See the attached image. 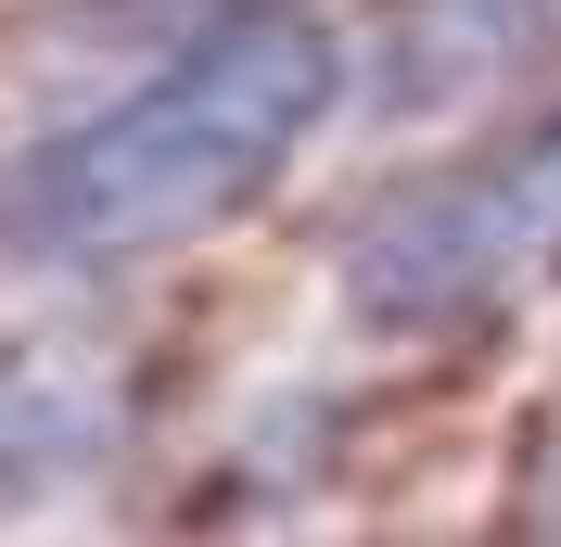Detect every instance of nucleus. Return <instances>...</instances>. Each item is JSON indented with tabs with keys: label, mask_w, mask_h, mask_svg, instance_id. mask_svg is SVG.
Returning <instances> with one entry per match:
<instances>
[{
	"label": "nucleus",
	"mask_w": 561,
	"mask_h": 547,
	"mask_svg": "<svg viewBox=\"0 0 561 547\" xmlns=\"http://www.w3.org/2000/svg\"><path fill=\"white\" fill-rule=\"evenodd\" d=\"M345 103V38L294 0H230L103 115L0 153V268L103 280L255 217Z\"/></svg>",
	"instance_id": "obj_1"
},
{
	"label": "nucleus",
	"mask_w": 561,
	"mask_h": 547,
	"mask_svg": "<svg viewBox=\"0 0 561 547\" xmlns=\"http://www.w3.org/2000/svg\"><path fill=\"white\" fill-rule=\"evenodd\" d=\"M536 280H561V115L497 166L383 205L345 242V306L370 331H459V318L524 306Z\"/></svg>",
	"instance_id": "obj_2"
},
{
	"label": "nucleus",
	"mask_w": 561,
	"mask_h": 547,
	"mask_svg": "<svg viewBox=\"0 0 561 547\" xmlns=\"http://www.w3.org/2000/svg\"><path fill=\"white\" fill-rule=\"evenodd\" d=\"M549 51H561V0H409L370 77L396 115H447L497 77H536Z\"/></svg>",
	"instance_id": "obj_3"
}]
</instances>
